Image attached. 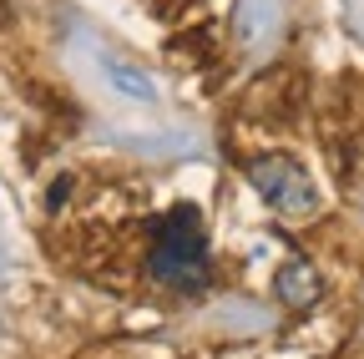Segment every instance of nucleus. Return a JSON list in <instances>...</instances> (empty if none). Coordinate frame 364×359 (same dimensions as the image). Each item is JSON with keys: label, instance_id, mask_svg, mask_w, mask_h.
<instances>
[{"label": "nucleus", "instance_id": "2", "mask_svg": "<svg viewBox=\"0 0 364 359\" xmlns=\"http://www.w3.org/2000/svg\"><path fill=\"white\" fill-rule=\"evenodd\" d=\"M248 183L263 193V203L284 218H304L318 208V193H314V177L289 157V152H263V157H248Z\"/></svg>", "mask_w": 364, "mask_h": 359}, {"label": "nucleus", "instance_id": "1", "mask_svg": "<svg viewBox=\"0 0 364 359\" xmlns=\"http://www.w3.org/2000/svg\"><path fill=\"white\" fill-rule=\"evenodd\" d=\"M152 279L167 284V289H182L193 294L208 284V238H203V218L198 208H172L162 223H157V238H152Z\"/></svg>", "mask_w": 364, "mask_h": 359}, {"label": "nucleus", "instance_id": "3", "mask_svg": "<svg viewBox=\"0 0 364 359\" xmlns=\"http://www.w3.org/2000/svg\"><path fill=\"white\" fill-rule=\"evenodd\" d=\"M273 294H279V304L289 314H304V309H314L318 299H324V279H318V268L309 258L294 253V258H284L279 279H273Z\"/></svg>", "mask_w": 364, "mask_h": 359}]
</instances>
